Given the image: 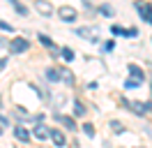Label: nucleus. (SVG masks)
Wrapping results in <instances>:
<instances>
[{
    "instance_id": "f257e3e1",
    "label": "nucleus",
    "mask_w": 152,
    "mask_h": 148,
    "mask_svg": "<svg viewBox=\"0 0 152 148\" xmlns=\"http://www.w3.org/2000/svg\"><path fill=\"white\" fill-rule=\"evenodd\" d=\"M127 107H129L134 113H138V116H145V113H150V111H152L150 102H127Z\"/></svg>"
},
{
    "instance_id": "f03ea898",
    "label": "nucleus",
    "mask_w": 152,
    "mask_h": 148,
    "mask_svg": "<svg viewBox=\"0 0 152 148\" xmlns=\"http://www.w3.org/2000/svg\"><path fill=\"white\" fill-rule=\"evenodd\" d=\"M28 49H30V44H28V39H23V37H16V39L10 42L12 53H23V51H28Z\"/></svg>"
},
{
    "instance_id": "7ed1b4c3",
    "label": "nucleus",
    "mask_w": 152,
    "mask_h": 148,
    "mask_svg": "<svg viewBox=\"0 0 152 148\" xmlns=\"http://www.w3.org/2000/svg\"><path fill=\"white\" fill-rule=\"evenodd\" d=\"M136 9H138V14H141L143 21H148V23H152V5L150 2H136Z\"/></svg>"
},
{
    "instance_id": "20e7f679",
    "label": "nucleus",
    "mask_w": 152,
    "mask_h": 148,
    "mask_svg": "<svg viewBox=\"0 0 152 148\" xmlns=\"http://www.w3.org/2000/svg\"><path fill=\"white\" fill-rule=\"evenodd\" d=\"M58 16L62 18V21H74L76 18V9L74 7H60L58 9Z\"/></svg>"
},
{
    "instance_id": "39448f33",
    "label": "nucleus",
    "mask_w": 152,
    "mask_h": 148,
    "mask_svg": "<svg viewBox=\"0 0 152 148\" xmlns=\"http://www.w3.org/2000/svg\"><path fill=\"white\" fill-rule=\"evenodd\" d=\"M56 120L60 123V125H65L67 130H76V120L69 118V116H62V113H56Z\"/></svg>"
},
{
    "instance_id": "423d86ee",
    "label": "nucleus",
    "mask_w": 152,
    "mask_h": 148,
    "mask_svg": "<svg viewBox=\"0 0 152 148\" xmlns=\"http://www.w3.org/2000/svg\"><path fill=\"white\" fill-rule=\"evenodd\" d=\"M35 7H37V12H42L44 16H51V14H53V7H51V2H46V0H37Z\"/></svg>"
},
{
    "instance_id": "0eeeda50",
    "label": "nucleus",
    "mask_w": 152,
    "mask_h": 148,
    "mask_svg": "<svg viewBox=\"0 0 152 148\" xmlns=\"http://www.w3.org/2000/svg\"><path fill=\"white\" fill-rule=\"evenodd\" d=\"M48 137L53 139V144H56V146H65L67 141H65V134H62V132H58V130H51V132H48Z\"/></svg>"
},
{
    "instance_id": "6e6552de",
    "label": "nucleus",
    "mask_w": 152,
    "mask_h": 148,
    "mask_svg": "<svg viewBox=\"0 0 152 148\" xmlns=\"http://www.w3.org/2000/svg\"><path fill=\"white\" fill-rule=\"evenodd\" d=\"M14 134H16V139H19V141H23V144H26V141H30L28 130H26V127H21V125H19L16 130H14Z\"/></svg>"
},
{
    "instance_id": "1a4fd4ad",
    "label": "nucleus",
    "mask_w": 152,
    "mask_h": 148,
    "mask_svg": "<svg viewBox=\"0 0 152 148\" xmlns=\"http://www.w3.org/2000/svg\"><path fill=\"white\" fill-rule=\"evenodd\" d=\"M58 72H60V81H65V83H74V76H72V72H69L67 67L58 70Z\"/></svg>"
},
{
    "instance_id": "9d476101",
    "label": "nucleus",
    "mask_w": 152,
    "mask_h": 148,
    "mask_svg": "<svg viewBox=\"0 0 152 148\" xmlns=\"http://www.w3.org/2000/svg\"><path fill=\"white\" fill-rule=\"evenodd\" d=\"M32 134H35V137L39 139V141H44V139L48 137V132H46V130H44V127H39V125H37V127H35V130H32Z\"/></svg>"
},
{
    "instance_id": "9b49d317",
    "label": "nucleus",
    "mask_w": 152,
    "mask_h": 148,
    "mask_svg": "<svg viewBox=\"0 0 152 148\" xmlns=\"http://www.w3.org/2000/svg\"><path fill=\"white\" fill-rule=\"evenodd\" d=\"M97 30H92V28H78L76 30V35H83V37H92Z\"/></svg>"
},
{
    "instance_id": "f8f14e48",
    "label": "nucleus",
    "mask_w": 152,
    "mask_h": 148,
    "mask_svg": "<svg viewBox=\"0 0 152 148\" xmlns=\"http://www.w3.org/2000/svg\"><path fill=\"white\" fill-rule=\"evenodd\" d=\"M46 76H48V81H60V72L58 70H46Z\"/></svg>"
},
{
    "instance_id": "ddd939ff",
    "label": "nucleus",
    "mask_w": 152,
    "mask_h": 148,
    "mask_svg": "<svg viewBox=\"0 0 152 148\" xmlns=\"http://www.w3.org/2000/svg\"><path fill=\"white\" fill-rule=\"evenodd\" d=\"M141 83H143V81H138V79H127V83H124V88H129V90H132V88H138Z\"/></svg>"
},
{
    "instance_id": "4468645a",
    "label": "nucleus",
    "mask_w": 152,
    "mask_h": 148,
    "mask_svg": "<svg viewBox=\"0 0 152 148\" xmlns=\"http://www.w3.org/2000/svg\"><path fill=\"white\" fill-rule=\"evenodd\" d=\"M60 56H62V58H65V60H74V51H72V49H62V51H60Z\"/></svg>"
},
{
    "instance_id": "2eb2a0df",
    "label": "nucleus",
    "mask_w": 152,
    "mask_h": 148,
    "mask_svg": "<svg viewBox=\"0 0 152 148\" xmlns=\"http://www.w3.org/2000/svg\"><path fill=\"white\" fill-rule=\"evenodd\" d=\"M74 113H76V116H86V109H83L81 102H74Z\"/></svg>"
},
{
    "instance_id": "dca6fc26",
    "label": "nucleus",
    "mask_w": 152,
    "mask_h": 148,
    "mask_svg": "<svg viewBox=\"0 0 152 148\" xmlns=\"http://www.w3.org/2000/svg\"><path fill=\"white\" fill-rule=\"evenodd\" d=\"M129 72H132V76H134V79H138V81H143V72L138 70V67H132Z\"/></svg>"
},
{
    "instance_id": "f3484780",
    "label": "nucleus",
    "mask_w": 152,
    "mask_h": 148,
    "mask_svg": "<svg viewBox=\"0 0 152 148\" xmlns=\"http://www.w3.org/2000/svg\"><path fill=\"white\" fill-rule=\"evenodd\" d=\"M111 33H113V35H124V37H127V30L120 28V26H113V28H111Z\"/></svg>"
},
{
    "instance_id": "a211bd4d",
    "label": "nucleus",
    "mask_w": 152,
    "mask_h": 148,
    "mask_svg": "<svg viewBox=\"0 0 152 148\" xmlns=\"http://www.w3.org/2000/svg\"><path fill=\"white\" fill-rule=\"evenodd\" d=\"M99 12H102V14H106V16H113V9L108 7V5H102V7H99Z\"/></svg>"
},
{
    "instance_id": "6ab92c4d",
    "label": "nucleus",
    "mask_w": 152,
    "mask_h": 148,
    "mask_svg": "<svg viewBox=\"0 0 152 148\" xmlns=\"http://www.w3.org/2000/svg\"><path fill=\"white\" fill-rule=\"evenodd\" d=\"M39 42H42L44 46H51V49H53V42H51V39H48L46 35H39Z\"/></svg>"
},
{
    "instance_id": "aec40b11",
    "label": "nucleus",
    "mask_w": 152,
    "mask_h": 148,
    "mask_svg": "<svg viewBox=\"0 0 152 148\" xmlns=\"http://www.w3.org/2000/svg\"><path fill=\"white\" fill-rule=\"evenodd\" d=\"M83 130H86V134H88V137H95V127H92L90 123H88V125H83Z\"/></svg>"
},
{
    "instance_id": "412c9836",
    "label": "nucleus",
    "mask_w": 152,
    "mask_h": 148,
    "mask_svg": "<svg viewBox=\"0 0 152 148\" xmlns=\"http://www.w3.org/2000/svg\"><path fill=\"white\" fill-rule=\"evenodd\" d=\"M16 12H19L21 16H26V14H28V9L23 7V5H19V2H16Z\"/></svg>"
},
{
    "instance_id": "4be33fe9",
    "label": "nucleus",
    "mask_w": 152,
    "mask_h": 148,
    "mask_svg": "<svg viewBox=\"0 0 152 148\" xmlns=\"http://www.w3.org/2000/svg\"><path fill=\"white\" fill-rule=\"evenodd\" d=\"M111 127H113L115 132H118V134H120V132H124V127L120 125V123H111Z\"/></svg>"
},
{
    "instance_id": "5701e85b",
    "label": "nucleus",
    "mask_w": 152,
    "mask_h": 148,
    "mask_svg": "<svg viewBox=\"0 0 152 148\" xmlns=\"http://www.w3.org/2000/svg\"><path fill=\"white\" fill-rule=\"evenodd\" d=\"M138 35V28H129V30H127V37H136Z\"/></svg>"
},
{
    "instance_id": "b1692460",
    "label": "nucleus",
    "mask_w": 152,
    "mask_h": 148,
    "mask_svg": "<svg viewBox=\"0 0 152 148\" xmlns=\"http://www.w3.org/2000/svg\"><path fill=\"white\" fill-rule=\"evenodd\" d=\"M113 49H115L113 42H106V44H104V51H113Z\"/></svg>"
},
{
    "instance_id": "393cba45",
    "label": "nucleus",
    "mask_w": 152,
    "mask_h": 148,
    "mask_svg": "<svg viewBox=\"0 0 152 148\" xmlns=\"http://www.w3.org/2000/svg\"><path fill=\"white\" fill-rule=\"evenodd\" d=\"M0 28H2V30H7V33L12 30V26H10V23H5V21H0Z\"/></svg>"
},
{
    "instance_id": "a878e982",
    "label": "nucleus",
    "mask_w": 152,
    "mask_h": 148,
    "mask_svg": "<svg viewBox=\"0 0 152 148\" xmlns=\"http://www.w3.org/2000/svg\"><path fill=\"white\" fill-rule=\"evenodd\" d=\"M0 70H5V60L2 58H0Z\"/></svg>"
},
{
    "instance_id": "bb28decb",
    "label": "nucleus",
    "mask_w": 152,
    "mask_h": 148,
    "mask_svg": "<svg viewBox=\"0 0 152 148\" xmlns=\"http://www.w3.org/2000/svg\"><path fill=\"white\" fill-rule=\"evenodd\" d=\"M2 46H7V42H5V39H0V49H2Z\"/></svg>"
},
{
    "instance_id": "cd10ccee",
    "label": "nucleus",
    "mask_w": 152,
    "mask_h": 148,
    "mask_svg": "<svg viewBox=\"0 0 152 148\" xmlns=\"http://www.w3.org/2000/svg\"><path fill=\"white\" fill-rule=\"evenodd\" d=\"M12 2H16V0H12Z\"/></svg>"
}]
</instances>
